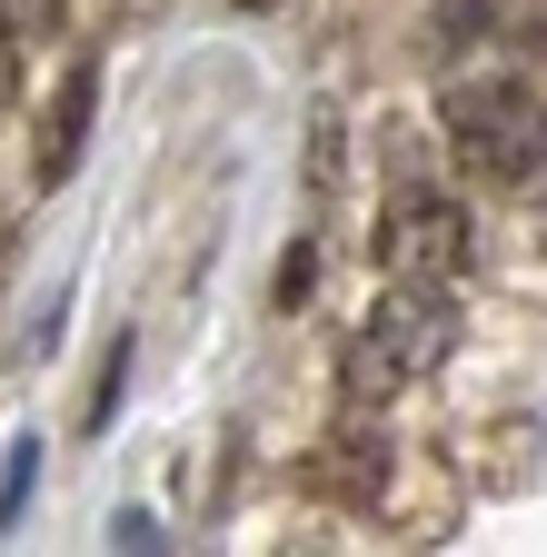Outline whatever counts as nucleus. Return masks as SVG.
Returning <instances> with one entry per match:
<instances>
[{
  "mask_svg": "<svg viewBox=\"0 0 547 557\" xmlns=\"http://www.w3.org/2000/svg\"><path fill=\"white\" fill-rule=\"evenodd\" d=\"M448 348H458V299H448V278H388V299H378L369 329L349 338V398L378 408V398H398V388H419Z\"/></svg>",
  "mask_w": 547,
  "mask_h": 557,
  "instance_id": "f257e3e1",
  "label": "nucleus"
},
{
  "mask_svg": "<svg viewBox=\"0 0 547 557\" xmlns=\"http://www.w3.org/2000/svg\"><path fill=\"white\" fill-rule=\"evenodd\" d=\"M448 139L468 170L527 180V170H547V100L518 70H468V81H448Z\"/></svg>",
  "mask_w": 547,
  "mask_h": 557,
  "instance_id": "f03ea898",
  "label": "nucleus"
},
{
  "mask_svg": "<svg viewBox=\"0 0 547 557\" xmlns=\"http://www.w3.org/2000/svg\"><path fill=\"white\" fill-rule=\"evenodd\" d=\"M468 209L448 189H398L388 220H378V269L388 278H458L468 269Z\"/></svg>",
  "mask_w": 547,
  "mask_h": 557,
  "instance_id": "7ed1b4c3",
  "label": "nucleus"
},
{
  "mask_svg": "<svg viewBox=\"0 0 547 557\" xmlns=\"http://www.w3.org/2000/svg\"><path fill=\"white\" fill-rule=\"evenodd\" d=\"M319 478H328V487H349L359 508H388V478H398V448H388L378 429H338V438L319 448Z\"/></svg>",
  "mask_w": 547,
  "mask_h": 557,
  "instance_id": "20e7f679",
  "label": "nucleus"
},
{
  "mask_svg": "<svg viewBox=\"0 0 547 557\" xmlns=\"http://www.w3.org/2000/svg\"><path fill=\"white\" fill-rule=\"evenodd\" d=\"M468 259H488V278H508L518 299L547 309V220H498L488 239H468Z\"/></svg>",
  "mask_w": 547,
  "mask_h": 557,
  "instance_id": "39448f33",
  "label": "nucleus"
},
{
  "mask_svg": "<svg viewBox=\"0 0 547 557\" xmlns=\"http://www.w3.org/2000/svg\"><path fill=\"white\" fill-rule=\"evenodd\" d=\"M90 100H100V70L80 60V70H71V90H60V110L40 120V170H50V180H71L80 139H90Z\"/></svg>",
  "mask_w": 547,
  "mask_h": 557,
  "instance_id": "423d86ee",
  "label": "nucleus"
},
{
  "mask_svg": "<svg viewBox=\"0 0 547 557\" xmlns=\"http://www.w3.org/2000/svg\"><path fill=\"white\" fill-rule=\"evenodd\" d=\"M477 21H488L518 60H547V0H477Z\"/></svg>",
  "mask_w": 547,
  "mask_h": 557,
  "instance_id": "0eeeda50",
  "label": "nucleus"
},
{
  "mask_svg": "<svg viewBox=\"0 0 547 557\" xmlns=\"http://www.w3.org/2000/svg\"><path fill=\"white\" fill-rule=\"evenodd\" d=\"M60 21H71V0H0V40L11 50H40Z\"/></svg>",
  "mask_w": 547,
  "mask_h": 557,
  "instance_id": "6e6552de",
  "label": "nucleus"
},
{
  "mask_svg": "<svg viewBox=\"0 0 547 557\" xmlns=\"http://www.w3.org/2000/svg\"><path fill=\"white\" fill-rule=\"evenodd\" d=\"M309 278H319V249H289L279 278H269V299H279V309H309Z\"/></svg>",
  "mask_w": 547,
  "mask_h": 557,
  "instance_id": "1a4fd4ad",
  "label": "nucleus"
},
{
  "mask_svg": "<svg viewBox=\"0 0 547 557\" xmlns=\"http://www.w3.org/2000/svg\"><path fill=\"white\" fill-rule=\"evenodd\" d=\"M120 379H129V329L110 338V369H100V398H90V429H110V408H120Z\"/></svg>",
  "mask_w": 547,
  "mask_h": 557,
  "instance_id": "9d476101",
  "label": "nucleus"
}]
</instances>
